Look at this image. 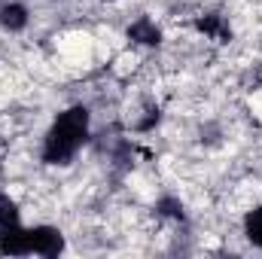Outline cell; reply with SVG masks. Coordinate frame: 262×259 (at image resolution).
Listing matches in <instances>:
<instances>
[{"label":"cell","instance_id":"obj_1","mask_svg":"<svg viewBox=\"0 0 262 259\" xmlns=\"http://www.w3.org/2000/svg\"><path fill=\"white\" fill-rule=\"evenodd\" d=\"M85 134H89V110L85 107H70V110H64L55 119L49 137H46L43 159L49 165H64L67 159L82 146Z\"/></svg>","mask_w":262,"mask_h":259},{"label":"cell","instance_id":"obj_2","mask_svg":"<svg viewBox=\"0 0 262 259\" xmlns=\"http://www.w3.org/2000/svg\"><path fill=\"white\" fill-rule=\"evenodd\" d=\"M64 250V238L58 229L52 226H37L31 229V253H40V256H58Z\"/></svg>","mask_w":262,"mask_h":259},{"label":"cell","instance_id":"obj_3","mask_svg":"<svg viewBox=\"0 0 262 259\" xmlns=\"http://www.w3.org/2000/svg\"><path fill=\"white\" fill-rule=\"evenodd\" d=\"M0 253L28 256V253H31V229H21V226L0 229Z\"/></svg>","mask_w":262,"mask_h":259},{"label":"cell","instance_id":"obj_4","mask_svg":"<svg viewBox=\"0 0 262 259\" xmlns=\"http://www.w3.org/2000/svg\"><path fill=\"white\" fill-rule=\"evenodd\" d=\"M128 37L137 40V43H143V46H156V43L162 40V31H159L149 18H137V21L128 28Z\"/></svg>","mask_w":262,"mask_h":259},{"label":"cell","instance_id":"obj_5","mask_svg":"<svg viewBox=\"0 0 262 259\" xmlns=\"http://www.w3.org/2000/svg\"><path fill=\"white\" fill-rule=\"evenodd\" d=\"M0 25H3L6 31H21V28L28 25V9H25L21 3H6V6L0 9Z\"/></svg>","mask_w":262,"mask_h":259},{"label":"cell","instance_id":"obj_6","mask_svg":"<svg viewBox=\"0 0 262 259\" xmlns=\"http://www.w3.org/2000/svg\"><path fill=\"white\" fill-rule=\"evenodd\" d=\"M244 232H247V241H250L253 247H262V207H256V210L247 213Z\"/></svg>","mask_w":262,"mask_h":259},{"label":"cell","instance_id":"obj_7","mask_svg":"<svg viewBox=\"0 0 262 259\" xmlns=\"http://www.w3.org/2000/svg\"><path fill=\"white\" fill-rule=\"evenodd\" d=\"M18 226V207L9 195H0V229H12Z\"/></svg>","mask_w":262,"mask_h":259},{"label":"cell","instance_id":"obj_8","mask_svg":"<svg viewBox=\"0 0 262 259\" xmlns=\"http://www.w3.org/2000/svg\"><path fill=\"white\" fill-rule=\"evenodd\" d=\"M198 28H201L204 34H210V37H226V28H223V21H220L216 15L201 18V21H198Z\"/></svg>","mask_w":262,"mask_h":259},{"label":"cell","instance_id":"obj_9","mask_svg":"<svg viewBox=\"0 0 262 259\" xmlns=\"http://www.w3.org/2000/svg\"><path fill=\"white\" fill-rule=\"evenodd\" d=\"M162 207H165V213H171V217H180V210H183L177 201H162Z\"/></svg>","mask_w":262,"mask_h":259}]
</instances>
